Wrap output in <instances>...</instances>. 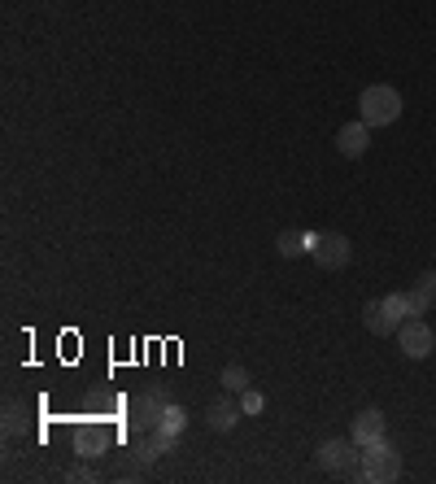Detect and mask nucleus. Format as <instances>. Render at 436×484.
<instances>
[{"mask_svg": "<svg viewBox=\"0 0 436 484\" xmlns=\"http://www.w3.org/2000/svg\"><path fill=\"white\" fill-rule=\"evenodd\" d=\"M358 119L375 131V127H388V122L402 119V92L388 88V83H375V88H363L358 97Z\"/></svg>", "mask_w": 436, "mask_h": 484, "instance_id": "nucleus-1", "label": "nucleus"}, {"mask_svg": "<svg viewBox=\"0 0 436 484\" xmlns=\"http://www.w3.org/2000/svg\"><path fill=\"white\" fill-rule=\"evenodd\" d=\"M358 450H363V445H358L354 436H332V441L318 445V467L340 471V476H349V480H363V454H358Z\"/></svg>", "mask_w": 436, "mask_h": 484, "instance_id": "nucleus-2", "label": "nucleus"}, {"mask_svg": "<svg viewBox=\"0 0 436 484\" xmlns=\"http://www.w3.org/2000/svg\"><path fill=\"white\" fill-rule=\"evenodd\" d=\"M397 476H402V454H397L388 441L363 445V480H371V484H393Z\"/></svg>", "mask_w": 436, "mask_h": 484, "instance_id": "nucleus-3", "label": "nucleus"}, {"mask_svg": "<svg viewBox=\"0 0 436 484\" xmlns=\"http://www.w3.org/2000/svg\"><path fill=\"white\" fill-rule=\"evenodd\" d=\"M310 258H315L318 270H345L354 262V244H349V236H336V232H315Z\"/></svg>", "mask_w": 436, "mask_h": 484, "instance_id": "nucleus-4", "label": "nucleus"}, {"mask_svg": "<svg viewBox=\"0 0 436 484\" xmlns=\"http://www.w3.org/2000/svg\"><path fill=\"white\" fill-rule=\"evenodd\" d=\"M397 340H402V354H406L411 363H423V358L436 349L432 327H428L423 318H406V323L397 327Z\"/></svg>", "mask_w": 436, "mask_h": 484, "instance_id": "nucleus-5", "label": "nucleus"}, {"mask_svg": "<svg viewBox=\"0 0 436 484\" xmlns=\"http://www.w3.org/2000/svg\"><path fill=\"white\" fill-rule=\"evenodd\" d=\"M166 406H170L166 388H148V393H140V397L131 402V414H136V432H153V428L162 423Z\"/></svg>", "mask_w": 436, "mask_h": 484, "instance_id": "nucleus-6", "label": "nucleus"}, {"mask_svg": "<svg viewBox=\"0 0 436 484\" xmlns=\"http://www.w3.org/2000/svg\"><path fill=\"white\" fill-rule=\"evenodd\" d=\"M241 402H236V393H223V397H214L210 406H205V428L210 432H232L236 423H241Z\"/></svg>", "mask_w": 436, "mask_h": 484, "instance_id": "nucleus-7", "label": "nucleus"}, {"mask_svg": "<svg viewBox=\"0 0 436 484\" xmlns=\"http://www.w3.org/2000/svg\"><path fill=\"white\" fill-rule=\"evenodd\" d=\"M336 148H340V157H363L366 148H371V127H366L363 119L345 122L336 131Z\"/></svg>", "mask_w": 436, "mask_h": 484, "instance_id": "nucleus-8", "label": "nucleus"}, {"mask_svg": "<svg viewBox=\"0 0 436 484\" xmlns=\"http://www.w3.org/2000/svg\"><path fill=\"white\" fill-rule=\"evenodd\" d=\"M349 436H354L358 445H375V441H384V414H380V411H363L358 419H354Z\"/></svg>", "mask_w": 436, "mask_h": 484, "instance_id": "nucleus-9", "label": "nucleus"}, {"mask_svg": "<svg viewBox=\"0 0 436 484\" xmlns=\"http://www.w3.org/2000/svg\"><path fill=\"white\" fill-rule=\"evenodd\" d=\"M363 323H366V332H371V337H393V332H397V323L388 318L384 301H366V306H363Z\"/></svg>", "mask_w": 436, "mask_h": 484, "instance_id": "nucleus-10", "label": "nucleus"}, {"mask_svg": "<svg viewBox=\"0 0 436 484\" xmlns=\"http://www.w3.org/2000/svg\"><path fill=\"white\" fill-rule=\"evenodd\" d=\"M100 450H105V436H100L92 423H83V428L74 432V454L83 462H92V459H100Z\"/></svg>", "mask_w": 436, "mask_h": 484, "instance_id": "nucleus-11", "label": "nucleus"}, {"mask_svg": "<svg viewBox=\"0 0 436 484\" xmlns=\"http://www.w3.org/2000/svg\"><path fill=\"white\" fill-rule=\"evenodd\" d=\"M310 244H315V232H280V236H275L280 258H301Z\"/></svg>", "mask_w": 436, "mask_h": 484, "instance_id": "nucleus-12", "label": "nucleus"}, {"mask_svg": "<svg viewBox=\"0 0 436 484\" xmlns=\"http://www.w3.org/2000/svg\"><path fill=\"white\" fill-rule=\"evenodd\" d=\"M218 384H223V393H236V397H241L244 388H249V371H244L241 363L223 366V375H218Z\"/></svg>", "mask_w": 436, "mask_h": 484, "instance_id": "nucleus-13", "label": "nucleus"}, {"mask_svg": "<svg viewBox=\"0 0 436 484\" xmlns=\"http://www.w3.org/2000/svg\"><path fill=\"white\" fill-rule=\"evenodd\" d=\"M380 301H384L388 318H393L397 327H402L406 318H414V315H411V297H406V292H388V297H380Z\"/></svg>", "mask_w": 436, "mask_h": 484, "instance_id": "nucleus-14", "label": "nucleus"}, {"mask_svg": "<svg viewBox=\"0 0 436 484\" xmlns=\"http://www.w3.org/2000/svg\"><path fill=\"white\" fill-rule=\"evenodd\" d=\"M26 428V406L23 402H9L5 406V436H18Z\"/></svg>", "mask_w": 436, "mask_h": 484, "instance_id": "nucleus-15", "label": "nucleus"}, {"mask_svg": "<svg viewBox=\"0 0 436 484\" xmlns=\"http://www.w3.org/2000/svg\"><path fill=\"white\" fill-rule=\"evenodd\" d=\"M157 428H162V432L166 436H179L184 432V428H188V414L179 411V406H175V402H170L166 406V414H162V423H157Z\"/></svg>", "mask_w": 436, "mask_h": 484, "instance_id": "nucleus-16", "label": "nucleus"}, {"mask_svg": "<svg viewBox=\"0 0 436 484\" xmlns=\"http://www.w3.org/2000/svg\"><path fill=\"white\" fill-rule=\"evenodd\" d=\"M414 289L423 292V301H428V306H436V270H423V275H419V284H414Z\"/></svg>", "mask_w": 436, "mask_h": 484, "instance_id": "nucleus-17", "label": "nucleus"}, {"mask_svg": "<svg viewBox=\"0 0 436 484\" xmlns=\"http://www.w3.org/2000/svg\"><path fill=\"white\" fill-rule=\"evenodd\" d=\"M262 406H267V402H262V393H258V388H244L241 393V411L244 414H258Z\"/></svg>", "mask_w": 436, "mask_h": 484, "instance_id": "nucleus-18", "label": "nucleus"}, {"mask_svg": "<svg viewBox=\"0 0 436 484\" xmlns=\"http://www.w3.org/2000/svg\"><path fill=\"white\" fill-rule=\"evenodd\" d=\"M66 480L71 484H97V467H71Z\"/></svg>", "mask_w": 436, "mask_h": 484, "instance_id": "nucleus-19", "label": "nucleus"}, {"mask_svg": "<svg viewBox=\"0 0 436 484\" xmlns=\"http://www.w3.org/2000/svg\"><path fill=\"white\" fill-rule=\"evenodd\" d=\"M406 297H411V315H423V310H432V306L423 301V292H419V289H411Z\"/></svg>", "mask_w": 436, "mask_h": 484, "instance_id": "nucleus-20", "label": "nucleus"}]
</instances>
